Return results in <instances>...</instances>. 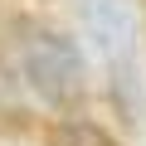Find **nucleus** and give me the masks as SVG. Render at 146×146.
Returning <instances> with one entry per match:
<instances>
[{
	"label": "nucleus",
	"instance_id": "20e7f679",
	"mask_svg": "<svg viewBox=\"0 0 146 146\" xmlns=\"http://www.w3.org/2000/svg\"><path fill=\"white\" fill-rule=\"evenodd\" d=\"M15 107H20V73L0 63V112H15Z\"/></svg>",
	"mask_w": 146,
	"mask_h": 146
},
{
	"label": "nucleus",
	"instance_id": "7ed1b4c3",
	"mask_svg": "<svg viewBox=\"0 0 146 146\" xmlns=\"http://www.w3.org/2000/svg\"><path fill=\"white\" fill-rule=\"evenodd\" d=\"M58 141H63V146H117L107 127H98V122H83V117L63 122V136H58Z\"/></svg>",
	"mask_w": 146,
	"mask_h": 146
},
{
	"label": "nucleus",
	"instance_id": "f257e3e1",
	"mask_svg": "<svg viewBox=\"0 0 146 146\" xmlns=\"http://www.w3.org/2000/svg\"><path fill=\"white\" fill-rule=\"evenodd\" d=\"M20 83L54 112H68L88 98V58L78 39L58 29H29L20 39Z\"/></svg>",
	"mask_w": 146,
	"mask_h": 146
},
{
	"label": "nucleus",
	"instance_id": "f03ea898",
	"mask_svg": "<svg viewBox=\"0 0 146 146\" xmlns=\"http://www.w3.org/2000/svg\"><path fill=\"white\" fill-rule=\"evenodd\" d=\"M78 20L88 44L107 58V68L136 58V15L131 0H78Z\"/></svg>",
	"mask_w": 146,
	"mask_h": 146
}]
</instances>
